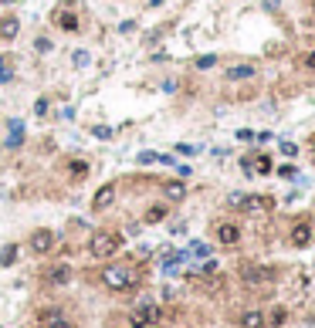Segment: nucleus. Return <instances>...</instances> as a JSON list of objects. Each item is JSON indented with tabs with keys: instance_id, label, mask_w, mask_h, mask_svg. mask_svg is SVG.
Wrapping results in <instances>:
<instances>
[{
	"instance_id": "obj_16",
	"label": "nucleus",
	"mask_w": 315,
	"mask_h": 328,
	"mask_svg": "<svg viewBox=\"0 0 315 328\" xmlns=\"http://www.w3.org/2000/svg\"><path fill=\"white\" fill-rule=\"evenodd\" d=\"M65 169H68V180H75V183L88 176V163H85V159H68Z\"/></svg>"
},
{
	"instance_id": "obj_30",
	"label": "nucleus",
	"mask_w": 315,
	"mask_h": 328,
	"mask_svg": "<svg viewBox=\"0 0 315 328\" xmlns=\"http://www.w3.org/2000/svg\"><path fill=\"white\" fill-rule=\"evenodd\" d=\"M281 152H285L288 159H295V156H298V146H295V142H281Z\"/></svg>"
},
{
	"instance_id": "obj_38",
	"label": "nucleus",
	"mask_w": 315,
	"mask_h": 328,
	"mask_svg": "<svg viewBox=\"0 0 315 328\" xmlns=\"http://www.w3.org/2000/svg\"><path fill=\"white\" fill-rule=\"evenodd\" d=\"M10 68V55H0V71H7Z\"/></svg>"
},
{
	"instance_id": "obj_41",
	"label": "nucleus",
	"mask_w": 315,
	"mask_h": 328,
	"mask_svg": "<svg viewBox=\"0 0 315 328\" xmlns=\"http://www.w3.org/2000/svg\"><path fill=\"white\" fill-rule=\"evenodd\" d=\"M309 3H312V14H315V0H309Z\"/></svg>"
},
{
	"instance_id": "obj_36",
	"label": "nucleus",
	"mask_w": 315,
	"mask_h": 328,
	"mask_svg": "<svg viewBox=\"0 0 315 328\" xmlns=\"http://www.w3.org/2000/svg\"><path fill=\"white\" fill-rule=\"evenodd\" d=\"M214 271H217V261H207L204 267H200V274H214Z\"/></svg>"
},
{
	"instance_id": "obj_1",
	"label": "nucleus",
	"mask_w": 315,
	"mask_h": 328,
	"mask_svg": "<svg viewBox=\"0 0 315 328\" xmlns=\"http://www.w3.org/2000/svg\"><path fill=\"white\" fill-rule=\"evenodd\" d=\"M98 284L112 294H122V291H132L143 284V267L136 261H115V264H105L98 271Z\"/></svg>"
},
{
	"instance_id": "obj_23",
	"label": "nucleus",
	"mask_w": 315,
	"mask_h": 328,
	"mask_svg": "<svg viewBox=\"0 0 315 328\" xmlns=\"http://www.w3.org/2000/svg\"><path fill=\"white\" fill-rule=\"evenodd\" d=\"M251 169H254V173H261V176H268V173L275 169V166H271V156H258V159L251 163Z\"/></svg>"
},
{
	"instance_id": "obj_34",
	"label": "nucleus",
	"mask_w": 315,
	"mask_h": 328,
	"mask_svg": "<svg viewBox=\"0 0 315 328\" xmlns=\"http://www.w3.org/2000/svg\"><path fill=\"white\" fill-rule=\"evenodd\" d=\"M237 139H241V142H254V132H251V129H241V132H237Z\"/></svg>"
},
{
	"instance_id": "obj_40",
	"label": "nucleus",
	"mask_w": 315,
	"mask_h": 328,
	"mask_svg": "<svg viewBox=\"0 0 315 328\" xmlns=\"http://www.w3.org/2000/svg\"><path fill=\"white\" fill-rule=\"evenodd\" d=\"M309 149H312V159H315V132H312V139H309Z\"/></svg>"
},
{
	"instance_id": "obj_13",
	"label": "nucleus",
	"mask_w": 315,
	"mask_h": 328,
	"mask_svg": "<svg viewBox=\"0 0 315 328\" xmlns=\"http://www.w3.org/2000/svg\"><path fill=\"white\" fill-rule=\"evenodd\" d=\"M224 78L227 81H251V78H258V65H231L224 71Z\"/></svg>"
},
{
	"instance_id": "obj_17",
	"label": "nucleus",
	"mask_w": 315,
	"mask_h": 328,
	"mask_svg": "<svg viewBox=\"0 0 315 328\" xmlns=\"http://www.w3.org/2000/svg\"><path fill=\"white\" fill-rule=\"evenodd\" d=\"M17 31H20V20H17L14 14L0 20V37H3V41H14V37H17Z\"/></svg>"
},
{
	"instance_id": "obj_18",
	"label": "nucleus",
	"mask_w": 315,
	"mask_h": 328,
	"mask_svg": "<svg viewBox=\"0 0 315 328\" xmlns=\"http://www.w3.org/2000/svg\"><path fill=\"white\" fill-rule=\"evenodd\" d=\"M166 213H169V210H166V203H153V206L146 210V217H143V220H146V223H159V220H166Z\"/></svg>"
},
{
	"instance_id": "obj_29",
	"label": "nucleus",
	"mask_w": 315,
	"mask_h": 328,
	"mask_svg": "<svg viewBox=\"0 0 315 328\" xmlns=\"http://www.w3.org/2000/svg\"><path fill=\"white\" fill-rule=\"evenodd\" d=\"M92 135H95V139H112V129H109V126H95Z\"/></svg>"
},
{
	"instance_id": "obj_27",
	"label": "nucleus",
	"mask_w": 315,
	"mask_h": 328,
	"mask_svg": "<svg viewBox=\"0 0 315 328\" xmlns=\"http://www.w3.org/2000/svg\"><path fill=\"white\" fill-rule=\"evenodd\" d=\"M298 65H302V68H309V71H315V51H305V55L298 58Z\"/></svg>"
},
{
	"instance_id": "obj_11",
	"label": "nucleus",
	"mask_w": 315,
	"mask_h": 328,
	"mask_svg": "<svg viewBox=\"0 0 315 328\" xmlns=\"http://www.w3.org/2000/svg\"><path fill=\"white\" fill-rule=\"evenodd\" d=\"M132 318H139V322H146V325L156 328L159 322H163V308H159L153 298H143V301L136 305V315H132Z\"/></svg>"
},
{
	"instance_id": "obj_32",
	"label": "nucleus",
	"mask_w": 315,
	"mask_h": 328,
	"mask_svg": "<svg viewBox=\"0 0 315 328\" xmlns=\"http://www.w3.org/2000/svg\"><path fill=\"white\" fill-rule=\"evenodd\" d=\"M75 65H78V68L88 65V51H75Z\"/></svg>"
},
{
	"instance_id": "obj_31",
	"label": "nucleus",
	"mask_w": 315,
	"mask_h": 328,
	"mask_svg": "<svg viewBox=\"0 0 315 328\" xmlns=\"http://www.w3.org/2000/svg\"><path fill=\"white\" fill-rule=\"evenodd\" d=\"M278 173H281V176H285V180H295V173H298V169H295V166H292V163H288V166H281V169H278Z\"/></svg>"
},
{
	"instance_id": "obj_3",
	"label": "nucleus",
	"mask_w": 315,
	"mask_h": 328,
	"mask_svg": "<svg viewBox=\"0 0 315 328\" xmlns=\"http://www.w3.org/2000/svg\"><path fill=\"white\" fill-rule=\"evenodd\" d=\"M227 203L234 210H241V213H247V217H268L275 210V200L268 193H231Z\"/></svg>"
},
{
	"instance_id": "obj_7",
	"label": "nucleus",
	"mask_w": 315,
	"mask_h": 328,
	"mask_svg": "<svg viewBox=\"0 0 315 328\" xmlns=\"http://www.w3.org/2000/svg\"><path fill=\"white\" fill-rule=\"evenodd\" d=\"M51 20H55L58 31H68V34H78L81 31V20H78V14H75V3H72V0H68L65 7H58V10L51 14Z\"/></svg>"
},
{
	"instance_id": "obj_8",
	"label": "nucleus",
	"mask_w": 315,
	"mask_h": 328,
	"mask_svg": "<svg viewBox=\"0 0 315 328\" xmlns=\"http://www.w3.org/2000/svg\"><path fill=\"white\" fill-rule=\"evenodd\" d=\"M72 264H48L44 271H41V284H48V288H65L68 281H72Z\"/></svg>"
},
{
	"instance_id": "obj_35",
	"label": "nucleus",
	"mask_w": 315,
	"mask_h": 328,
	"mask_svg": "<svg viewBox=\"0 0 315 328\" xmlns=\"http://www.w3.org/2000/svg\"><path fill=\"white\" fill-rule=\"evenodd\" d=\"M119 31H122V34H129V31H136V20H122V24H119Z\"/></svg>"
},
{
	"instance_id": "obj_28",
	"label": "nucleus",
	"mask_w": 315,
	"mask_h": 328,
	"mask_svg": "<svg viewBox=\"0 0 315 328\" xmlns=\"http://www.w3.org/2000/svg\"><path fill=\"white\" fill-rule=\"evenodd\" d=\"M217 65V55H200L197 58V68H214Z\"/></svg>"
},
{
	"instance_id": "obj_20",
	"label": "nucleus",
	"mask_w": 315,
	"mask_h": 328,
	"mask_svg": "<svg viewBox=\"0 0 315 328\" xmlns=\"http://www.w3.org/2000/svg\"><path fill=\"white\" fill-rule=\"evenodd\" d=\"M285 318H288V308H281V305H275V308L264 315V322H268V325H285Z\"/></svg>"
},
{
	"instance_id": "obj_9",
	"label": "nucleus",
	"mask_w": 315,
	"mask_h": 328,
	"mask_svg": "<svg viewBox=\"0 0 315 328\" xmlns=\"http://www.w3.org/2000/svg\"><path fill=\"white\" fill-rule=\"evenodd\" d=\"M214 237H217L221 247H237V244H241V223H234V220L214 223Z\"/></svg>"
},
{
	"instance_id": "obj_33",
	"label": "nucleus",
	"mask_w": 315,
	"mask_h": 328,
	"mask_svg": "<svg viewBox=\"0 0 315 328\" xmlns=\"http://www.w3.org/2000/svg\"><path fill=\"white\" fill-rule=\"evenodd\" d=\"M34 112L44 115V112H48V98H37V102H34Z\"/></svg>"
},
{
	"instance_id": "obj_37",
	"label": "nucleus",
	"mask_w": 315,
	"mask_h": 328,
	"mask_svg": "<svg viewBox=\"0 0 315 328\" xmlns=\"http://www.w3.org/2000/svg\"><path fill=\"white\" fill-rule=\"evenodd\" d=\"M126 328H153V325H146V322H139V318H129V325Z\"/></svg>"
},
{
	"instance_id": "obj_26",
	"label": "nucleus",
	"mask_w": 315,
	"mask_h": 328,
	"mask_svg": "<svg viewBox=\"0 0 315 328\" xmlns=\"http://www.w3.org/2000/svg\"><path fill=\"white\" fill-rule=\"evenodd\" d=\"M190 254H193V257H207V254H210V247L197 240V244H190Z\"/></svg>"
},
{
	"instance_id": "obj_25",
	"label": "nucleus",
	"mask_w": 315,
	"mask_h": 328,
	"mask_svg": "<svg viewBox=\"0 0 315 328\" xmlns=\"http://www.w3.org/2000/svg\"><path fill=\"white\" fill-rule=\"evenodd\" d=\"M34 51L48 55V51H51V37H34Z\"/></svg>"
},
{
	"instance_id": "obj_24",
	"label": "nucleus",
	"mask_w": 315,
	"mask_h": 328,
	"mask_svg": "<svg viewBox=\"0 0 315 328\" xmlns=\"http://www.w3.org/2000/svg\"><path fill=\"white\" fill-rule=\"evenodd\" d=\"M14 261H17V247L10 244V247H3V251H0V264H3V267H10Z\"/></svg>"
},
{
	"instance_id": "obj_5",
	"label": "nucleus",
	"mask_w": 315,
	"mask_h": 328,
	"mask_svg": "<svg viewBox=\"0 0 315 328\" xmlns=\"http://www.w3.org/2000/svg\"><path fill=\"white\" fill-rule=\"evenodd\" d=\"M37 328H78V322L61 308V305H48V308H37L34 315Z\"/></svg>"
},
{
	"instance_id": "obj_2",
	"label": "nucleus",
	"mask_w": 315,
	"mask_h": 328,
	"mask_svg": "<svg viewBox=\"0 0 315 328\" xmlns=\"http://www.w3.org/2000/svg\"><path fill=\"white\" fill-rule=\"evenodd\" d=\"M122 244H126V240H122V234H119L115 227H98V230H92L85 251H88L92 261H112V257L122 251Z\"/></svg>"
},
{
	"instance_id": "obj_15",
	"label": "nucleus",
	"mask_w": 315,
	"mask_h": 328,
	"mask_svg": "<svg viewBox=\"0 0 315 328\" xmlns=\"http://www.w3.org/2000/svg\"><path fill=\"white\" fill-rule=\"evenodd\" d=\"M10 149H17L20 142H24V122L20 119H10V126H7V139H3Z\"/></svg>"
},
{
	"instance_id": "obj_10",
	"label": "nucleus",
	"mask_w": 315,
	"mask_h": 328,
	"mask_svg": "<svg viewBox=\"0 0 315 328\" xmlns=\"http://www.w3.org/2000/svg\"><path fill=\"white\" fill-rule=\"evenodd\" d=\"M115 197H119V183H102L92 197V213H105L115 203Z\"/></svg>"
},
{
	"instance_id": "obj_6",
	"label": "nucleus",
	"mask_w": 315,
	"mask_h": 328,
	"mask_svg": "<svg viewBox=\"0 0 315 328\" xmlns=\"http://www.w3.org/2000/svg\"><path fill=\"white\" fill-rule=\"evenodd\" d=\"M27 247H31V254H34V257H48V254L58 247V237H55V230L41 227V230H34V234H31Z\"/></svg>"
},
{
	"instance_id": "obj_22",
	"label": "nucleus",
	"mask_w": 315,
	"mask_h": 328,
	"mask_svg": "<svg viewBox=\"0 0 315 328\" xmlns=\"http://www.w3.org/2000/svg\"><path fill=\"white\" fill-rule=\"evenodd\" d=\"M139 163H143V166H149V163H163V166H173V159H169V156H159V152H139Z\"/></svg>"
},
{
	"instance_id": "obj_42",
	"label": "nucleus",
	"mask_w": 315,
	"mask_h": 328,
	"mask_svg": "<svg viewBox=\"0 0 315 328\" xmlns=\"http://www.w3.org/2000/svg\"><path fill=\"white\" fill-rule=\"evenodd\" d=\"M0 3H7V0H0Z\"/></svg>"
},
{
	"instance_id": "obj_12",
	"label": "nucleus",
	"mask_w": 315,
	"mask_h": 328,
	"mask_svg": "<svg viewBox=\"0 0 315 328\" xmlns=\"http://www.w3.org/2000/svg\"><path fill=\"white\" fill-rule=\"evenodd\" d=\"M288 244H292V247L312 244V223H309V217H298V220H295V227H292V234H288Z\"/></svg>"
},
{
	"instance_id": "obj_19",
	"label": "nucleus",
	"mask_w": 315,
	"mask_h": 328,
	"mask_svg": "<svg viewBox=\"0 0 315 328\" xmlns=\"http://www.w3.org/2000/svg\"><path fill=\"white\" fill-rule=\"evenodd\" d=\"M186 261V251H176V254H166V261H163V271L166 274H176V267Z\"/></svg>"
},
{
	"instance_id": "obj_4",
	"label": "nucleus",
	"mask_w": 315,
	"mask_h": 328,
	"mask_svg": "<svg viewBox=\"0 0 315 328\" xmlns=\"http://www.w3.org/2000/svg\"><path fill=\"white\" fill-rule=\"evenodd\" d=\"M237 277H241L244 288H268V284L278 277V271H275V267H264V264H241V267H237Z\"/></svg>"
},
{
	"instance_id": "obj_39",
	"label": "nucleus",
	"mask_w": 315,
	"mask_h": 328,
	"mask_svg": "<svg viewBox=\"0 0 315 328\" xmlns=\"http://www.w3.org/2000/svg\"><path fill=\"white\" fill-rule=\"evenodd\" d=\"M264 7H268V10H278V0H264Z\"/></svg>"
},
{
	"instance_id": "obj_14",
	"label": "nucleus",
	"mask_w": 315,
	"mask_h": 328,
	"mask_svg": "<svg viewBox=\"0 0 315 328\" xmlns=\"http://www.w3.org/2000/svg\"><path fill=\"white\" fill-rule=\"evenodd\" d=\"M237 325L241 328H264V311H258V308H247V311H241V318H237Z\"/></svg>"
},
{
	"instance_id": "obj_21",
	"label": "nucleus",
	"mask_w": 315,
	"mask_h": 328,
	"mask_svg": "<svg viewBox=\"0 0 315 328\" xmlns=\"http://www.w3.org/2000/svg\"><path fill=\"white\" fill-rule=\"evenodd\" d=\"M163 190H166V197H169V200H183V197H186V186H183V183H176V180L163 183Z\"/></svg>"
}]
</instances>
